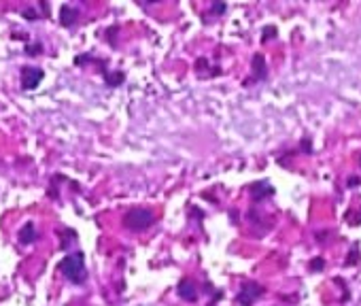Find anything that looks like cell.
I'll use <instances>...</instances> for the list:
<instances>
[{
  "label": "cell",
  "mask_w": 361,
  "mask_h": 306,
  "mask_svg": "<svg viewBox=\"0 0 361 306\" xmlns=\"http://www.w3.org/2000/svg\"><path fill=\"white\" fill-rule=\"evenodd\" d=\"M262 293H264V289H262L259 285L249 283V285H245V287L240 289V293H238V304H240V306H251Z\"/></svg>",
  "instance_id": "obj_3"
},
{
  "label": "cell",
  "mask_w": 361,
  "mask_h": 306,
  "mask_svg": "<svg viewBox=\"0 0 361 306\" xmlns=\"http://www.w3.org/2000/svg\"><path fill=\"white\" fill-rule=\"evenodd\" d=\"M153 221H155V217H153V213L147 211V209H132V211H128L126 217H123V226H126L128 230H132V232H142V230H147Z\"/></svg>",
  "instance_id": "obj_2"
},
{
  "label": "cell",
  "mask_w": 361,
  "mask_h": 306,
  "mask_svg": "<svg viewBox=\"0 0 361 306\" xmlns=\"http://www.w3.org/2000/svg\"><path fill=\"white\" fill-rule=\"evenodd\" d=\"M60 272H64V276H66L71 283H77V285L85 283V279H87L85 255H83L81 251L66 255V257L60 262Z\"/></svg>",
  "instance_id": "obj_1"
},
{
  "label": "cell",
  "mask_w": 361,
  "mask_h": 306,
  "mask_svg": "<svg viewBox=\"0 0 361 306\" xmlns=\"http://www.w3.org/2000/svg\"><path fill=\"white\" fill-rule=\"evenodd\" d=\"M20 238H22V243H32V240L37 238V230H35V226H32V224H28V226L20 232Z\"/></svg>",
  "instance_id": "obj_5"
},
{
  "label": "cell",
  "mask_w": 361,
  "mask_h": 306,
  "mask_svg": "<svg viewBox=\"0 0 361 306\" xmlns=\"http://www.w3.org/2000/svg\"><path fill=\"white\" fill-rule=\"evenodd\" d=\"M43 71L41 68H35V66H26L24 71H22V85L26 87V90H32V87H37L41 81H43Z\"/></svg>",
  "instance_id": "obj_4"
}]
</instances>
